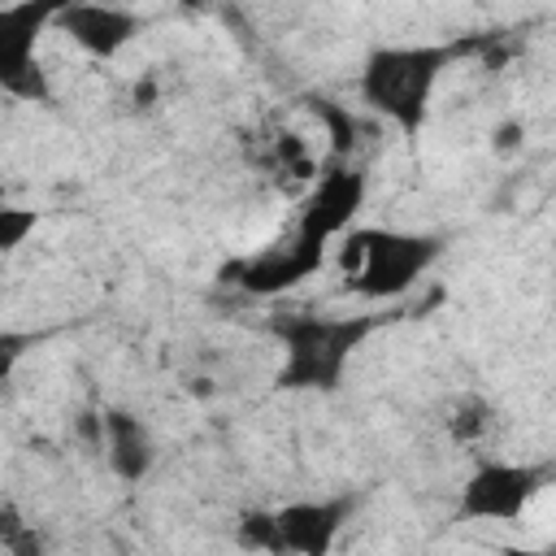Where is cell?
I'll list each match as a JSON object with an SVG mask.
<instances>
[{"label":"cell","instance_id":"cell-1","mask_svg":"<svg viewBox=\"0 0 556 556\" xmlns=\"http://www.w3.org/2000/svg\"><path fill=\"white\" fill-rule=\"evenodd\" d=\"M486 39H456V43H382L361 65V100L395 122L404 135H417L430 109V96L443 78V70L482 48Z\"/></svg>","mask_w":556,"mask_h":556},{"label":"cell","instance_id":"cell-2","mask_svg":"<svg viewBox=\"0 0 556 556\" xmlns=\"http://www.w3.org/2000/svg\"><path fill=\"white\" fill-rule=\"evenodd\" d=\"M269 330L282 343V365L274 374L278 391H334L343 382V369L356 356V348L378 330V317L282 313L269 321Z\"/></svg>","mask_w":556,"mask_h":556},{"label":"cell","instance_id":"cell-3","mask_svg":"<svg viewBox=\"0 0 556 556\" xmlns=\"http://www.w3.org/2000/svg\"><path fill=\"white\" fill-rule=\"evenodd\" d=\"M443 256L439 235L417 230H352L339 248V265L348 287L365 300H395L404 295L434 261Z\"/></svg>","mask_w":556,"mask_h":556},{"label":"cell","instance_id":"cell-4","mask_svg":"<svg viewBox=\"0 0 556 556\" xmlns=\"http://www.w3.org/2000/svg\"><path fill=\"white\" fill-rule=\"evenodd\" d=\"M56 4L22 0L0 4V91L26 104H48L52 87L39 70V35L52 26Z\"/></svg>","mask_w":556,"mask_h":556},{"label":"cell","instance_id":"cell-5","mask_svg":"<svg viewBox=\"0 0 556 556\" xmlns=\"http://www.w3.org/2000/svg\"><path fill=\"white\" fill-rule=\"evenodd\" d=\"M552 465H530V460H482L465 486H460V517L465 521H517L530 500L547 486Z\"/></svg>","mask_w":556,"mask_h":556},{"label":"cell","instance_id":"cell-6","mask_svg":"<svg viewBox=\"0 0 556 556\" xmlns=\"http://www.w3.org/2000/svg\"><path fill=\"white\" fill-rule=\"evenodd\" d=\"M365 191H369V178L356 165H330L326 174H317L313 191L300 204L295 239H304L313 248H326L334 235H343L352 226V217L365 204Z\"/></svg>","mask_w":556,"mask_h":556},{"label":"cell","instance_id":"cell-7","mask_svg":"<svg viewBox=\"0 0 556 556\" xmlns=\"http://www.w3.org/2000/svg\"><path fill=\"white\" fill-rule=\"evenodd\" d=\"M356 508V495H326V500H295L274 513L278 547L282 556H330L348 517Z\"/></svg>","mask_w":556,"mask_h":556},{"label":"cell","instance_id":"cell-8","mask_svg":"<svg viewBox=\"0 0 556 556\" xmlns=\"http://www.w3.org/2000/svg\"><path fill=\"white\" fill-rule=\"evenodd\" d=\"M321 261H326V248H313V243L291 235V243H282V248H265V252H256L248 261H230L222 269V278L243 287L248 295H278V291L295 287L300 278L317 274Z\"/></svg>","mask_w":556,"mask_h":556},{"label":"cell","instance_id":"cell-9","mask_svg":"<svg viewBox=\"0 0 556 556\" xmlns=\"http://www.w3.org/2000/svg\"><path fill=\"white\" fill-rule=\"evenodd\" d=\"M87 56L113 61L135 35H139V13L122 4H56L52 17Z\"/></svg>","mask_w":556,"mask_h":556},{"label":"cell","instance_id":"cell-10","mask_svg":"<svg viewBox=\"0 0 556 556\" xmlns=\"http://www.w3.org/2000/svg\"><path fill=\"white\" fill-rule=\"evenodd\" d=\"M100 421H104L100 447L109 456V469L122 482H143L152 473V465H156V447H152L148 426L126 408H109V413H100Z\"/></svg>","mask_w":556,"mask_h":556},{"label":"cell","instance_id":"cell-11","mask_svg":"<svg viewBox=\"0 0 556 556\" xmlns=\"http://www.w3.org/2000/svg\"><path fill=\"white\" fill-rule=\"evenodd\" d=\"M0 547L9 556H43V539L30 521H22V513L13 504H0Z\"/></svg>","mask_w":556,"mask_h":556},{"label":"cell","instance_id":"cell-12","mask_svg":"<svg viewBox=\"0 0 556 556\" xmlns=\"http://www.w3.org/2000/svg\"><path fill=\"white\" fill-rule=\"evenodd\" d=\"M39 226V213L26 204H0V256L17 252Z\"/></svg>","mask_w":556,"mask_h":556},{"label":"cell","instance_id":"cell-13","mask_svg":"<svg viewBox=\"0 0 556 556\" xmlns=\"http://www.w3.org/2000/svg\"><path fill=\"white\" fill-rule=\"evenodd\" d=\"M239 543H243L248 552H261V556H282L274 513H243V517H239Z\"/></svg>","mask_w":556,"mask_h":556},{"label":"cell","instance_id":"cell-14","mask_svg":"<svg viewBox=\"0 0 556 556\" xmlns=\"http://www.w3.org/2000/svg\"><path fill=\"white\" fill-rule=\"evenodd\" d=\"M313 109H317V117L326 122V130H330V148L343 156V152H352L356 148V122H352V113L343 109V104H334V100H313Z\"/></svg>","mask_w":556,"mask_h":556},{"label":"cell","instance_id":"cell-15","mask_svg":"<svg viewBox=\"0 0 556 556\" xmlns=\"http://www.w3.org/2000/svg\"><path fill=\"white\" fill-rule=\"evenodd\" d=\"M30 348H35V334H26V330H0V382L13 378L17 361H22Z\"/></svg>","mask_w":556,"mask_h":556},{"label":"cell","instance_id":"cell-16","mask_svg":"<svg viewBox=\"0 0 556 556\" xmlns=\"http://www.w3.org/2000/svg\"><path fill=\"white\" fill-rule=\"evenodd\" d=\"M486 413H491V408H486L482 400H465L447 426H452V434H456V439H473V434H482V430H486Z\"/></svg>","mask_w":556,"mask_h":556},{"label":"cell","instance_id":"cell-17","mask_svg":"<svg viewBox=\"0 0 556 556\" xmlns=\"http://www.w3.org/2000/svg\"><path fill=\"white\" fill-rule=\"evenodd\" d=\"M152 96H156V87H152V78H143V87H135V104H152Z\"/></svg>","mask_w":556,"mask_h":556},{"label":"cell","instance_id":"cell-18","mask_svg":"<svg viewBox=\"0 0 556 556\" xmlns=\"http://www.w3.org/2000/svg\"><path fill=\"white\" fill-rule=\"evenodd\" d=\"M500 556H552V552H539V547H504Z\"/></svg>","mask_w":556,"mask_h":556}]
</instances>
